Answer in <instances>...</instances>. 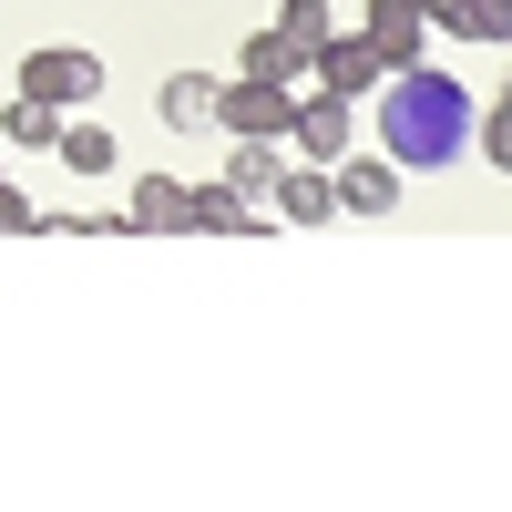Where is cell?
Segmentation results:
<instances>
[{
	"instance_id": "1",
	"label": "cell",
	"mask_w": 512,
	"mask_h": 512,
	"mask_svg": "<svg viewBox=\"0 0 512 512\" xmlns=\"http://www.w3.org/2000/svg\"><path fill=\"white\" fill-rule=\"evenodd\" d=\"M369 134L400 175H441V164L472 154V82L431 72V62H400L390 82L369 93Z\"/></svg>"
},
{
	"instance_id": "2",
	"label": "cell",
	"mask_w": 512,
	"mask_h": 512,
	"mask_svg": "<svg viewBox=\"0 0 512 512\" xmlns=\"http://www.w3.org/2000/svg\"><path fill=\"white\" fill-rule=\"evenodd\" d=\"M21 93H31V103H52V113H72V103H93V93H103V62L82 52V41H41V52L21 62Z\"/></svg>"
},
{
	"instance_id": "3",
	"label": "cell",
	"mask_w": 512,
	"mask_h": 512,
	"mask_svg": "<svg viewBox=\"0 0 512 512\" xmlns=\"http://www.w3.org/2000/svg\"><path fill=\"white\" fill-rule=\"evenodd\" d=\"M287 113H297V82H256V72L216 82V134H267V144H287Z\"/></svg>"
},
{
	"instance_id": "4",
	"label": "cell",
	"mask_w": 512,
	"mask_h": 512,
	"mask_svg": "<svg viewBox=\"0 0 512 512\" xmlns=\"http://www.w3.org/2000/svg\"><path fill=\"white\" fill-rule=\"evenodd\" d=\"M287 144H297V164H338V154L359 144V103H349V93H297Z\"/></svg>"
},
{
	"instance_id": "5",
	"label": "cell",
	"mask_w": 512,
	"mask_h": 512,
	"mask_svg": "<svg viewBox=\"0 0 512 512\" xmlns=\"http://www.w3.org/2000/svg\"><path fill=\"white\" fill-rule=\"evenodd\" d=\"M308 72H318V93H349V103H369L379 82H390V62H379L369 31H328L318 52H308Z\"/></svg>"
},
{
	"instance_id": "6",
	"label": "cell",
	"mask_w": 512,
	"mask_h": 512,
	"mask_svg": "<svg viewBox=\"0 0 512 512\" xmlns=\"http://www.w3.org/2000/svg\"><path fill=\"white\" fill-rule=\"evenodd\" d=\"M328 175H338V216H390V205H400V164L390 154H359L349 144Z\"/></svg>"
},
{
	"instance_id": "7",
	"label": "cell",
	"mask_w": 512,
	"mask_h": 512,
	"mask_svg": "<svg viewBox=\"0 0 512 512\" xmlns=\"http://www.w3.org/2000/svg\"><path fill=\"white\" fill-rule=\"evenodd\" d=\"M267 216L277 226H328L338 216V175H328V164H287V175L267 185Z\"/></svg>"
},
{
	"instance_id": "8",
	"label": "cell",
	"mask_w": 512,
	"mask_h": 512,
	"mask_svg": "<svg viewBox=\"0 0 512 512\" xmlns=\"http://www.w3.org/2000/svg\"><path fill=\"white\" fill-rule=\"evenodd\" d=\"M359 31L379 41V62H420V52H431V11H420V0H369V11H359Z\"/></svg>"
},
{
	"instance_id": "9",
	"label": "cell",
	"mask_w": 512,
	"mask_h": 512,
	"mask_svg": "<svg viewBox=\"0 0 512 512\" xmlns=\"http://www.w3.org/2000/svg\"><path fill=\"white\" fill-rule=\"evenodd\" d=\"M185 226H195V205H185L175 175H144L134 205H123V236H185Z\"/></svg>"
},
{
	"instance_id": "10",
	"label": "cell",
	"mask_w": 512,
	"mask_h": 512,
	"mask_svg": "<svg viewBox=\"0 0 512 512\" xmlns=\"http://www.w3.org/2000/svg\"><path fill=\"white\" fill-rule=\"evenodd\" d=\"M154 113L175 123V134H216V72H175L154 93Z\"/></svg>"
},
{
	"instance_id": "11",
	"label": "cell",
	"mask_w": 512,
	"mask_h": 512,
	"mask_svg": "<svg viewBox=\"0 0 512 512\" xmlns=\"http://www.w3.org/2000/svg\"><path fill=\"white\" fill-rule=\"evenodd\" d=\"M185 205H195V236H246L256 226V195H236L226 175L216 185H185Z\"/></svg>"
},
{
	"instance_id": "12",
	"label": "cell",
	"mask_w": 512,
	"mask_h": 512,
	"mask_svg": "<svg viewBox=\"0 0 512 512\" xmlns=\"http://www.w3.org/2000/svg\"><path fill=\"white\" fill-rule=\"evenodd\" d=\"M277 175H287V154H277L267 134H236V154H226V185L267 205V185H277Z\"/></svg>"
},
{
	"instance_id": "13",
	"label": "cell",
	"mask_w": 512,
	"mask_h": 512,
	"mask_svg": "<svg viewBox=\"0 0 512 512\" xmlns=\"http://www.w3.org/2000/svg\"><path fill=\"white\" fill-rule=\"evenodd\" d=\"M236 72H256V82H297V72H308V52H297L287 31H256L246 52H236Z\"/></svg>"
},
{
	"instance_id": "14",
	"label": "cell",
	"mask_w": 512,
	"mask_h": 512,
	"mask_svg": "<svg viewBox=\"0 0 512 512\" xmlns=\"http://www.w3.org/2000/svg\"><path fill=\"white\" fill-rule=\"evenodd\" d=\"M52 134H62V113H52V103H31V93H21L11 113H0V144H11V154H41Z\"/></svg>"
},
{
	"instance_id": "15",
	"label": "cell",
	"mask_w": 512,
	"mask_h": 512,
	"mask_svg": "<svg viewBox=\"0 0 512 512\" xmlns=\"http://www.w3.org/2000/svg\"><path fill=\"white\" fill-rule=\"evenodd\" d=\"M52 154L72 164V175H113V134H103V123H62Z\"/></svg>"
},
{
	"instance_id": "16",
	"label": "cell",
	"mask_w": 512,
	"mask_h": 512,
	"mask_svg": "<svg viewBox=\"0 0 512 512\" xmlns=\"http://www.w3.org/2000/svg\"><path fill=\"white\" fill-rule=\"evenodd\" d=\"M472 144H482V164H492V175H512V93H492V113L472 123Z\"/></svg>"
},
{
	"instance_id": "17",
	"label": "cell",
	"mask_w": 512,
	"mask_h": 512,
	"mask_svg": "<svg viewBox=\"0 0 512 512\" xmlns=\"http://www.w3.org/2000/svg\"><path fill=\"white\" fill-rule=\"evenodd\" d=\"M277 31L297 41V52H318V41H328L338 21H328V0H287V11H277Z\"/></svg>"
},
{
	"instance_id": "18",
	"label": "cell",
	"mask_w": 512,
	"mask_h": 512,
	"mask_svg": "<svg viewBox=\"0 0 512 512\" xmlns=\"http://www.w3.org/2000/svg\"><path fill=\"white\" fill-rule=\"evenodd\" d=\"M461 41H512V0H461Z\"/></svg>"
},
{
	"instance_id": "19",
	"label": "cell",
	"mask_w": 512,
	"mask_h": 512,
	"mask_svg": "<svg viewBox=\"0 0 512 512\" xmlns=\"http://www.w3.org/2000/svg\"><path fill=\"white\" fill-rule=\"evenodd\" d=\"M0 236H41V205L21 185H0Z\"/></svg>"
},
{
	"instance_id": "20",
	"label": "cell",
	"mask_w": 512,
	"mask_h": 512,
	"mask_svg": "<svg viewBox=\"0 0 512 512\" xmlns=\"http://www.w3.org/2000/svg\"><path fill=\"white\" fill-rule=\"evenodd\" d=\"M502 93H512V82H502Z\"/></svg>"
}]
</instances>
